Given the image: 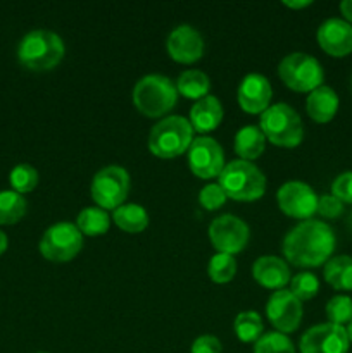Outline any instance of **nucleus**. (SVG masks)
Masks as SVG:
<instances>
[{"mask_svg": "<svg viewBox=\"0 0 352 353\" xmlns=\"http://www.w3.org/2000/svg\"><path fill=\"white\" fill-rule=\"evenodd\" d=\"M193 141V128L182 116L159 121L148 134V150L159 159H173L188 152Z\"/></svg>", "mask_w": 352, "mask_h": 353, "instance_id": "5", "label": "nucleus"}, {"mask_svg": "<svg viewBox=\"0 0 352 353\" xmlns=\"http://www.w3.org/2000/svg\"><path fill=\"white\" fill-rule=\"evenodd\" d=\"M331 195L337 196L342 203H352V171L338 176L331 185Z\"/></svg>", "mask_w": 352, "mask_h": 353, "instance_id": "34", "label": "nucleus"}, {"mask_svg": "<svg viewBox=\"0 0 352 353\" xmlns=\"http://www.w3.org/2000/svg\"><path fill=\"white\" fill-rule=\"evenodd\" d=\"M326 316L331 324L344 326L352 321V299L347 295H337L326 303Z\"/></svg>", "mask_w": 352, "mask_h": 353, "instance_id": "32", "label": "nucleus"}, {"mask_svg": "<svg viewBox=\"0 0 352 353\" xmlns=\"http://www.w3.org/2000/svg\"><path fill=\"white\" fill-rule=\"evenodd\" d=\"M130 192V174L119 165H107L100 169L92 179V199L100 209L116 210L126 200Z\"/></svg>", "mask_w": 352, "mask_h": 353, "instance_id": "8", "label": "nucleus"}, {"mask_svg": "<svg viewBox=\"0 0 352 353\" xmlns=\"http://www.w3.org/2000/svg\"><path fill=\"white\" fill-rule=\"evenodd\" d=\"M226 193L221 188L219 183H211L206 185L199 193V203L206 210H217L224 205L226 202Z\"/></svg>", "mask_w": 352, "mask_h": 353, "instance_id": "33", "label": "nucleus"}, {"mask_svg": "<svg viewBox=\"0 0 352 353\" xmlns=\"http://www.w3.org/2000/svg\"><path fill=\"white\" fill-rule=\"evenodd\" d=\"M221 350H223V347H221V341L216 336L204 334V336L197 338L193 341L190 353H221Z\"/></svg>", "mask_w": 352, "mask_h": 353, "instance_id": "36", "label": "nucleus"}, {"mask_svg": "<svg viewBox=\"0 0 352 353\" xmlns=\"http://www.w3.org/2000/svg\"><path fill=\"white\" fill-rule=\"evenodd\" d=\"M280 210L293 219H311L317 212V195L302 181H289L276 193Z\"/></svg>", "mask_w": 352, "mask_h": 353, "instance_id": "12", "label": "nucleus"}, {"mask_svg": "<svg viewBox=\"0 0 352 353\" xmlns=\"http://www.w3.org/2000/svg\"><path fill=\"white\" fill-rule=\"evenodd\" d=\"M259 130L266 140L276 147L293 148L300 145L304 138L302 119L293 107L286 103H275L261 114Z\"/></svg>", "mask_w": 352, "mask_h": 353, "instance_id": "6", "label": "nucleus"}, {"mask_svg": "<svg viewBox=\"0 0 352 353\" xmlns=\"http://www.w3.org/2000/svg\"><path fill=\"white\" fill-rule=\"evenodd\" d=\"M38 171L30 164H17L9 174V183L14 192L17 193H30L37 188L38 185Z\"/></svg>", "mask_w": 352, "mask_h": 353, "instance_id": "29", "label": "nucleus"}, {"mask_svg": "<svg viewBox=\"0 0 352 353\" xmlns=\"http://www.w3.org/2000/svg\"><path fill=\"white\" fill-rule=\"evenodd\" d=\"M347 336H349V341L352 343V321L349 323V327H347Z\"/></svg>", "mask_w": 352, "mask_h": 353, "instance_id": "40", "label": "nucleus"}, {"mask_svg": "<svg viewBox=\"0 0 352 353\" xmlns=\"http://www.w3.org/2000/svg\"><path fill=\"white\" fill-rule=\"evenodd\" d=\"M7 245H9V240H7V236L3 231H0V255L7 250Z\"/></svg>", "mask_w": 352, "mask_h": 353, "instance_id": "39", "label": "nucleus"}, {"mask_svg": "<svg viewBox=\"0 0 352 353\" xmlns=\"http://www.w3.org/2000/svg\"><path fill=\"white\" fill-rule=\"evenodd\" d=\"M113 221L124 233H141L148 226V214L138 203H123L113 214Z\"/></svg>", "mask_w": 352, "mask_h": 353, "instance_id": "22", "label": "nucleus"}, {"mask_svg": "<svg viewBox=\"0 0 352 353\" xmlns=\"http://www.w3.org/2000/svg\"><path fill=\"white\" fill-rule=\"evenodd\" d=\"M347 330L338 324L324 323L307 330L300 338V353H347Z\"/></svg>", "mask_w": 352, "mask_h": 353, "instance_id": "13", "label": "nucleus"}, {"mask_svg": "<svg viewBox=\"0 0 352 353\" xmlns=\"http://www.w3.org/2000/svg\"><path fill=\"white\" fill-rule=\"evenodd\" d=\"M340 12L344 14V17L347 19V23H352V0H344L340 3Z\"/></svg>", "mask_w": 352, "mask_h": 353, "instance_id": "37", "label": "nucleus"}, {"mask_svg": "<svg viewBox=\"0 0 352 353\" xmlns=\"http://www.w3.org/2000/svg\"><path fill=\"white\" fill-rule=\"evenodd\" d=\"M110 226V219L107 216V210L100 207H86L76 217V228L79 233L86 236H100L107 233Z\"/></svg>", "mask_w": 352, "mask_h": 353, "instance_id": "25", "label": "nucleus"}, {"mask_svg": "<svg viewBox=\"0 0 352 353\" xmlns=\"http://www.w3.org/2000/svg\"><path fill=\"white\" fill-rule=\"evenodd\" d=\"M317 43L331 57H345L352 52V26L338 17L326 19L317 28Z\"/></svg>", "mask_w": 352, "mask_h": 353, "instance_id": "16", "label": "nucleus"}, {"mask_svg": "<svg viewBox=\"0 0 352 353\" xmlns=\"http://www.w3.org/2000/svg\"><path fill=\"white\" fill-rule=\"evenodd\" d=\"M324 281L335 290L352 292V257L338 255L324 264Z\"/></svg>", "mask_w": 352, "mask_h": 353, "instance_id": "23", "label": "nucleus"}, {"mask_svg": "<svg viewBox=\"0 0 352 353\" xmlns=\"http://www.w3.org/2000/svg\"><path fill=\"white\" fill-rule=\"evenodd\" d=\"M188 165L197 178H216L224 169L223 148L211 137L193 138L188 148Z\"/></svg>", "mask_w": 352, "mask_h": 353, "instance_id": "11", "label": "nucleus"}, {"mask_svg": "<svg viewBox=\"0 0 352 353\" xmlns=\"http://www.w3.org/2000/svg\"><path fill=\"white\" fill-rule=\"evenodd\" d=\"M344 212V203L333 195H323L317 200V214L326 219H337Z\"/></svg>", "mask_w": 352, "mask_h": 353, "instance_id": "35", "label": "nucleus"}, {"mask_svg": "<svg viewBox=\"0 0 352 353\" xmlns=\"http://www.w3.org/2000/svg\"><path fill=\"white\" fill-rule=\"evenodd\" d=\"M209 88V76L204 74L202 71H197V69H190V71L182 72L178 81H176V90H178L179 95L190 100H200L204 97H207Z\"/></svg>", "mask_w": 352, "mask_h": 353, "instance_id": "24", "label": "nucleus"}, {"mask_svg": "<svg viewBox=\"0 0 352 353\" xmlns=\"http://www.w3.org/2000/svg\"><path fill=\"white\" fill-rule=\"evenodd\" d=\"M266 314L278 333H293L302 321V302L297 300L290 290H278L269 296Z\"/></svg>", "mask_w": 352, "mask_h": 353, "instance_id": "14", "label": "nucleus"}, {"mask_svg": "<svg viewBox=\"0 0 352 353\" xmlns=\"http://www.w3.org/2000/svg\"><path fill=\"white\" fill-rule=\"evenodd\" d=\"M306 109L314 123H330L338 110V95L330 86H320L309 93L306 100Z\"/></svg>", "mask_w": 352, "mask_h": 353, "instance_id": "20", "label": "nucleus"}, {"mask_svg": "<svg viewBox=\"0 0 352 353\" xmlns=\"http://www.w3.org/2000/svg\"><path fill=\"white\" fill-rule=\"evenodd\" d=\"M335 245V233L326 223L307 219L286 234L282 250L295 268H320L330 261Z\"/></svg>", "mask_w": 352, "mask_h": 353, "instance_id": "1", "label": "nucleus"}, {"mask_svg": "<svg viewBox=\"0 0 352 353\" xmlns=\"http://www.w3.org/2000/svg\"><path fill=\"white\" fill-rule=\"evenodd\" d=\"M178 100L176 85L162 74L144 76L133 88V103L147 117H162L173 110Z\"/></svg>", "mask_w": 352, "mask_h": 353, "instance_id": "4", "label": "nucleus"}, {"mask_svg": "<svg viewBox=\"0 0 352 353\" xmlns=\"http://www.w3.org/2000/svg\"><path fill=\"white\" fill-rule=\"evenodd\" d=\"M278 74L282 81L293 92H314L316 88L323 86L324 72L317 59L313 55L295 52L290 54L280 62Z\"/></svg>", "mask_w": 352, "mask_h": 353, "instance_id": "7", "label": "nucleus"}, {"mask_svg": "<svg viewBox=\"0 0 352 353\" xmlns=\"http://www.w3.org/2000/svg\"><path fill=\"white\" fill-rule=\"evenodd\" d=\"M37 353H47V352H37Z\"/></svg>", "mask_w": 352, "mask_h": 353, "instance_id": "42", "label": "nucleus"}, {"mask_svg": "<svg viewBox=\"0 0 352 353\" xmlns=\"http://www.w3.org/2000/svg\"><path fill=\"white\" fill-rule=\"evenodd\" d=\"M317 290H320V281L311 272H300V274L293 276L290 281V292L300 302L314 299L317 295Z\"/></svg>", "mask_w": 352, "mask_h": 353, "instance_id": "31", "label": "nucleus"}, {"mask_svg": "<svg viewBox=\"0 0 352 353\" xmlns=\"http://www.w3.org/2000/svg\"><path fill=\"white\" fill-rule=\"evenodd\" d=\"M252 276L261 286L269 290H282L290 281V269L285 261L273 255L257 259L252 268Z\"/></svg>", "mask_w": 352, "mask_h": 353, "instance_id": "18", "label": "nucleus"}, {"mask_svg": "<svg viewBox=\"0 0 352 353\" xmlns=\"http://www.w3.org/2000/svg\"><path fill=\"white\" fill-rule=\"evenodd\" d=\"M266 147V138L257 126H245L235 137V154L240 161H254L261 157Z\"/></svg>", "mask_w": 352, "mask_h": 353, "instance_id": "21", "label": "nucleus"}, {"mask_svg": "<svg viewBox=\"0 0 352 353\" xmlns=\"http://www.w3.org/2000/svg\"><path fill=\"white\" fill-rule=\"evenodd\" d=\"M219 186L228 199L237 202H254L266 192V178L261 169L247 161H231L224 164L219 174Z\"/></svg>", "mask_w": 352, "mask_h": 353, "instance_id": "3", "label": "nucleus"}, {"mask_svg": "<svg viewBox=\"0 0 352 353\" xmlns=\"http://www.w3.org/2000/svg\"><path fill=\"white\" fill-rule=\"evenodd\" d=\"M283 6L290 7V9H304V7H309L311 2L309 0H304V2H290V0H285Z\"/></svg>", "mask_w": 352, "mask_h": 353, "instance_id": "38", "label": "nucleus"}, {"mask_svg": "<svg viewBox=\"0 0 352 353\" xmlns=\"http://www.w3.org/2000/svg\"><path fill=\"white\" fill-rule=\"evenodd\" d=\"M26 200L21 193L14 190H2L0 192V224L9 226L23 219L26 214Z\"/></svg>", "mask_w": 352, "mask_h": 353, "instance_id": "26", "label": "nucleus"}, {"mask_svg": "<svg viewBox=\"0 0 352 353\" xmlns=\"http://www.w3.org/2000/svg\"><path fill=\"white\" fill-rule=\"evenodd\" d=\"M223 121V105L213 95L197 100L190 110V124L199 133H209L216 130Z\"/></svg>", "mask_w": 352, "mask_h": 353, "instance_id": "19", "label": "nucleus"}, {"mask_svg": "<svg viewBox=\"0 0 352 353\" xmlns=\"http://www.w3.org/2000/svg\"><path fill=\"white\" fill-rule=\"evenodd\" d=\"M248 236H251V231L247 224L240 217L231 216V214L216 217L209 226L211 243L219 254H238L248 243Z\"/></svg>", "mask_w": 352, "mask_h": 353, "instance_id": "10", "label": "nucleus"}, {"mask_svg": "<svg viewBox=\"0 0 352 353\" xmlns=\"http://www.w3.org/2000/svg\"><path fill=\"white\" fill-rule=\"evenodd\" d=\"M273 97L271 83L262 74L252 72L242 79L238 86V103L247 114H262L269 107Z\"/></svg>", "mask_w": 352, "mask_h": 353, "instance_id": "17", "label": "nucleus"}, {"mask_svg": "<svg viewBox=\"0 0 352 353\" xmlns=\"http://www.w3.org/2000/svg\"><path fill=\"white\" fill-rule=\"evenodd\" d=\"M254 353H295V348L286 334L273 331V333L262 334L255 341Z\"/></svg>", "mask_w": 352, "mask_h": 353, "instance_id": "30", "label": "nucleus"}, {"mask_svg": "<svg viewBox=\"0 0 352 353\" xmlns=\"http://www.w3.org/2000/svg\"><path fill=\"white\" fill-rule=\"evenodd\" d=\"M64 41L57 33L48 30H33L24 34L17 47L21 65L30 71L54 69L64 57Z\"/></svg>", "mask_w": 352, "mask_h": 353, "instance_id": "2", "label": "nucleus"}, {"mask_svg": "<svg viewBox=\"0 0 352 353\" xmlns=\"http://www.w3.org/2000/svg\"><path fill=\"white\" fill-rule=\"evenodd\" d=\"M235 334L244 343H255L262 336V321L261 316L254 310L240 312L235 319Z\"/></svg>", "mask_w": 352, "mask_h": 353, "instance_id": "27", "label": "nucleus"}, {"mask_svg": "<svg viewBox=\"0 0 352 353\" xmlns=\"http://www.w3.org/2000/svg\"><path fill=\"white\" fill-rule=\"evenodd\" d=\"M349 228L352 230V212H351V217H349Z\"/></svg>", "mask_w": 352, "mask_h": 353, "instance_id": "41", "label": "nucleus"}, {"mask_svg": "<svg viewBox=\"0 0 352 353\" xmlns=\"http://www.w3.org/2000/svg\"><path fill=\"white\" fill-rule=\"evenodd\" d=\"M166 47H168L169 57L179 64H192L204 55L202 37L195 28L188 26V24L175 28L169 33Z\"/></svg>", "mask_w": 352, "mask_h": 353, "instance_id": "15", "label": "nucleus"}, {"mask_svg": "<svg viewBox=\"0 0 352 353\" xmlns=\"http://www.w3.org/2000/svg\"><path fill=\"white\" fill-rule=\"evenodd\" d=\"M83 234L71 223H57L48 228L40 240V254L52 262H69L81 252Z\"/></svg>", "mask_w": 352, "mask_h": 353, "instance_id": "9", "label": "nucleus"}, {"mask_svg": "<svg viewBox=\"0 0 352 353\" xmlns=\"http://www.w3.org/2000/svg\"><path fill=\"white\" fill-rule=\"evenodd\" d=\"M207 272H209V278L214 283L224 285V283H230L237 274V262H235L233 255L216 254L211 259Z\"/></svg>", "mask_w": 352, "mask_h": 353, "instance_id": "28", "label": "nucleus"}]
</instances>
